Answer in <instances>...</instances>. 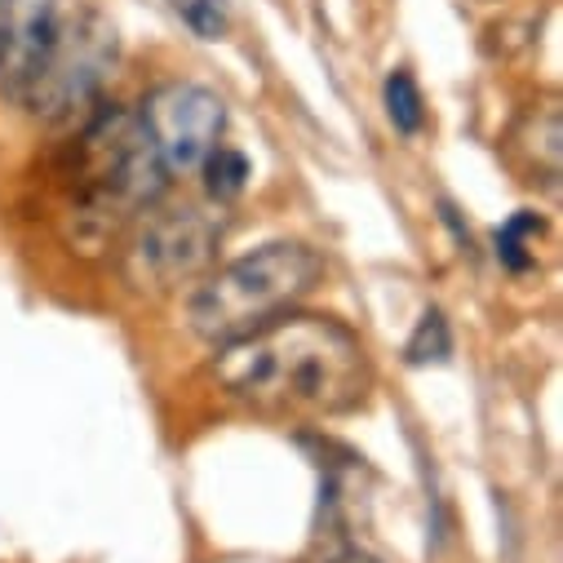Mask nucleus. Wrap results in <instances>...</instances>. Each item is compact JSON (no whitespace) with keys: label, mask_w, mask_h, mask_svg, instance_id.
<instances>
[{"label":"nucleus","mask_w":563,"mask_h":563,"mask_svg":"<svg viewBox=\"0 0 563 563\" xmlns=\"http://www.w3.org/2000/svg\"><path fill=\"white\" fill-rule=\"evenodd\" d=\"M58 0H0V93H27L54 32H58Z\"/></svg>","instance_id":"nucleus-7"},{"label":"nucleus","mask_w":563,"mask_h":563,"mask_svg":"<svg viewBox=\"0 0 563 563\" xmlns=\"http://www.w3.org/2000/svg\"><path fill=\"white\" fill-rule=\"evenodd\" d=\"M205 187H209V196L218 200V205H227V200H235L240 191H244V183H249V161L240 156V152H231V147H218L209 161H205Z\"/></svg>","instance_id":"nucleus-10"},{"label":"nucleus","mask_w":563,"mask_h":563,"mask_svg":"<svg viewBox=\"0 0 563 563\" xmlns=\"http://www.w3.org/2000/svg\"><path fill=\"white\" fill-rule=\"evenodd\" d=\"M115 49H120L115 27L98 10L63 14L23 102L45 120L76 115L80 107H89L102 93L111 67H115Z\"/></svg>","instance_id":"nucleus-5"},{"label":"nucleus","mask_w":563,"mask_h":563,"mask_svg":"<svg viewBox=\"0 0 563 563\" xmlns=\"http://www.w3.org/2000/svg\"><path fill=\"white\" fill-rule=\"evenodd\" d=\"M541 235V218L519 209L501 231H497V262L510 266V271H528L532 266V253H528V240Z\"/></svg>","instance_id":"nucleus-11"},{"label":"nucleus","mask_w":563,"mask_h":563,"mask_svg":"<svg viewBox=\"0 0 563 563\" xmlns=\"http://www.w3.org/2000/svg\"><path fill=\"white\" fill-rule=\"evenodd\" d=\"M169 187L161 156L137 120V111L102 107L89 115L76 143V209L98 227L137 218Z\"/></svg>","instance_id":"nucleus-3"},{"label":"nucleus","mask_w":563,"mask_h":563,"mask_svg":"<svg viewBox=\"0 0 563 563\" xmlns=\"http://www.w3.org/2000/svg\"><path fill=\"white\" fill-rule=\"evenodd\" d=\"M137 120H143L169 183L200 174L205 161L222 147V133H227L222 98L213 89L187 85V80L161 85L143 107H137Z\"/></svg>","instance_id":"nucleus-6"},{"label":"nucleus","mask_w":563,"mask_h":563,"mask_svg":"<svg viewBox=\"0 0 563 563\" xmlns=\"http://www.w3.org/2000/svg\"><path fill=\"white\" fill-rule=\"evenodd\" d=\"M453 355V333H449V320L440 316V311H427L417 320V329H412V338H408V346H404V360L408 364H444Z\"/></svg>","instance_id":"nucleus-9"},{"label":"nucleus","mask_w":563,"mask_h":563,"mask_svg":"<svg viewBox=\"0 0 563 563\" xmlns=\"http://www.w3.org/2000/svg\"><path fill=\"white\" fill-rule=\"evenodd\" d=\"M227 218L222 205L205 209V205H165L156 200L152 209L137 213L124 266L137 289L152 294H174L183 285H200L218 262V244H222Z\"/></svg>","instance_id":"nucleus-4"},{"label":"nucleus","mask_w":563,"mask_h":563,"mask_svg":"<svg viewBox=\"0 0 563 563\" xmlns=\"http://www.w3.org/2000/svg\"><path fill=\"white\" fill-rule=\"evenodd\" d=\"M209 377L227 399L257 417L329 421L368 399L373 360L360 333L342 320L289 311L249 338L218 346Z\"/></svg>","instance_id":"nucleus-1"},{"label":"nucleus","mask_w":563,"mask_h":563,"mask_svg":"<svg viewBox=\"0 0 563 563\" xmlns=\"http://www.w3.org/2000/svg\"><path fill=\"white\" fill-rule=\"evenodd\" d=\"M382 98H386V115L399 133H421V124H427V102H421V89L408 71H390Z\"/></svg>","instance_id":"nucleus-8"},{"label":"nucleus","mask_w":563,"mask_h":563,"mask_svg":"<svg viewBox=\"0 0 563 563\" xmlns=\"http://www.w3.org/2000/svg\"><path fill=\"white\" fill-rule=\"evenodd\" d=\"M320 279H324V257L311 244L275 240L227 266H213L191 294L187 316L196 338H205L209 346H227L235 338L275 324L279 316L298 311Z\"/></svg>","instance_id":"nucleus-2"},{"label":"nucleus","mask_w":563,"mask_h":563,"mask_svg":"<svg viewBox=\"0 0 563 563\" xmlns=\"http://www.w3.org/2000/svg\"><path fill=\"white\" fill-rule=\"evenodd\" d=\"M329 563H382V559L368 554V550H360V545H346V550H338Z\"/></svg>","instance_id":"nucleus-12"}]
</instances>
